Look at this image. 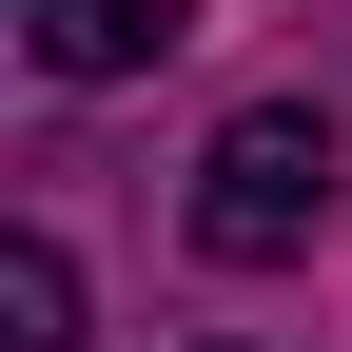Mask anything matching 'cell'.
<instances>
[{
  "mask_svg": "<svg viewBox=\"0 0 352 352\" xmlns=\"http://www.w3.org/2000/svg\"><path fill=\"white\" fill-rule=\"evenodd\" d=\"M333 196H352V138H333V98H235L196 138V254L215 274H294V254L333 235Z\"/></svg>",
  "mask_w": 352,
  "mask_h": 352,
  "instance_id": "obj_1",
  "label": "cell"
},
{
  "mask_svg": "<svg viewBox=\"0 0 352 352\" xmlns=\"http://www.w3.org/2000/svg\"><path fill=\"white\" fill-rule=\"evenodd\" d=\"M176 39H196V0H20V59L59 78V98H98V78H157Z\"/></svg>",
  "mask_w": 352,
  "mask_h": 352,
  "instance_id": "obj_2",
  "label": "cell"
},
{
  "mask_svg": "<svg viewBox=\"0 0 352 352\" xmlns=\"http://www.w3.org/2000/svg\"><path fill=\"white\" fill-rule=\"evenodd\" d=\"M0 352H78V254L59 235H0Z\"/></svg>",
  "mask_w": 352,
  "mask_h": 352,
  "instance_id": "obj_3",
  "label": "cell"
}]
</instances>
